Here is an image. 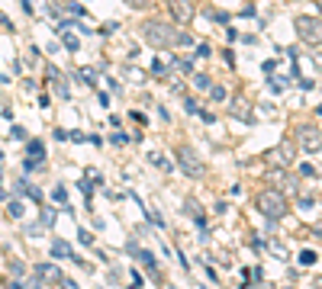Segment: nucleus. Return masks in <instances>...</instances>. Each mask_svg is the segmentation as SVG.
Segmentation results:
<instances>
[{"label":"nucleus","mask_w":322,"mask_h":289,"mask_svg":"<svg viewBox=\"0 0 322 289\" xmlns=\"http://www.w3.org/2000/svg\"><path fill=\"white\" fill-rule=\"evenodd\" d=\"M110 141H113V144H126V141H129V135H123V132H116V135H113Z\"/></svg>","instance_id":"obj_32"},{"label":"nucleus","mask_w":322,"mask_h":289,"mask_svg":"<svg viewBox=\"0 0 322 289\" xmlns=\"http://www.w3.org/2000/svg\"><path fill=\"white\" fill-rule=\"evenodd\" d=\"M78 241H81V244H90V241H93V235L87 232V228H78Z\"/></svg>","instance_id":"obj_21"},{"label":"nucleus","mask_w":322,"mask_h":289,"mask_svg":"<svg viewBox=\"0 0 322 289\" xmlns=\"http://www.w3.org/2000/svg\"><path fill=\"white\" fill-rule=\"evenodd\" d=\"M296 32L303 35V42L309 45H319V19L316 16H296Z\"/></svg>","instance_id":"obj_4"},{"label":"nucleus","mask_w":322,"mask_h":289,"mask_svg":"<svg viewBox=\"0 0 322 289\" xmlns=\"http://www.w3.org/2000/svg\"><path fill=\"white\" fill-rule=\"evenodd\" d=\"M148 161H151V164H158L161 171H174V167H171V161H168V158H161V154H148Z\"/></svg>","instance_id":"obj_15"},{"label":"nucleus","mask_w":322,"mask_h":289,"mask_svg":"<svg viewBox=\"0 0 322 289\" xmlns=\"http://www.w3.org/2000/svg\"><path fill=\"white\" fill-rule=\"evenodd\" d=\"M7 212H10V219H23V212H26V206H23L20 199H13V202L7 206Z\"/></svg>","instance_id":"obj_13"},{"label":"nucleus","mask_w":322,"mask_h":289,"mask_svg":"<svg viewBox=\"0 0 322 289\" xmlns=\"http://www.w3.org/2000/svg\"><path fill=\"white\" fill-rule=\"evenodd\" d=\"M55 222H58V212H55V209H42V225L52 228Z\"/></svg>","instance_id":"obj_14"},{"label":"nucleus","mask_w":322,"mask_h":289,"mask_svg":"<svg viewBox=\"0 0 322 289\" xmlns=\"http://www.w3.org/2000/svg\"><path fill=\"white\" fill-rule=\"evenodd\" d=\"M164 71H168V68H164L158 58H155V61H151V74H164Z\"/></svg>","instance_id":"obj_29"},{"label":"nucleus","mask_w":322,"mask_h":289,"mask_svg":"<svg viewBox=\"0 0 322 289\" xmlns=\"http://www.w3.org/2000/svg\"><path fill=\"white\" fill-rule=\"evenodd\" d=\"M126 4H129V7H136V10H145V7H148V0H126Z\"/></svg>","instance_id":"obj_31"},{"label":"nucleus","mask_w":322,"mask_h":289,"mask_svg":"<svg viewBox=\"0 0 322 289\" xmlns=\"http://www.w3.org/2000/svg\"><path fill=\"white\" fill-rule=\"evenodd\" d=\"M300 209H316V196H309V199L303 196V199H300Z\"/></svg>","instance_id":"obj_26"},{"label":"nucleus","mask_w":322,"mask_h":289,"mask_svg":"<svg viewBox=\"0 0 322 289\" xmlns=\"http://www.w3.org/2000/svg\"><path fill=\"white\" fill-rule=\"evenodd\" d=\"M300 263H303V267H313V263H316V251H303V254H300Z\"/></svg>","instance_id":"obj_16"},{"label":"nucleus","mask_w":322,"mask_h":289,"mask_svg":"<svg viewBox=\"0 0 322 289\" xmlns=\"http://www.w3.org/2000/svg\"><path fill=\"white\" fill-rule=\"evenodd\" d=\"M35 273H39V280H49V283H58V280H62V270H58L55 263H39V267H35Z\"/></svg>","instance_id":"obj_8"},{"label":"nucleus","mask_w":322,"mask_h":289,"mask_svg":"<svg viewBox=\"0 0 322 289\" xmlns=\"http://www.w3.org/2000/svg\"><path fill=\"white\" fill-rule=\"evenodd\" d=\"M52 199H55V202H65V199H68V193H65V187H55V193H52Z\"/></svg>","instance_id":"obj_22"},{"label":"nucleus","mask_w":322,"mask_h":289,"mask_svg":"<svg viewBox=\"0 0 322 289\" xmlns=\"http://www.w3.org/2000/svg\"><path fill=\"white\" fill-rule=\"evenodd\" d=\"M174 158H177V164H181V171H184L187 177L200 180V177L206 174V167H203V161H200V154H197L194 148H187V144H177V148H174Z\"/></svg>","instance_id":"obj_2"},{"label":"nucleus","mask_w":322,"mask_h":289,"mask_svg":"<svg viewBox=\"0 0 322 289\" xmlns=\"http://www.w3.org/2000/svg\"><path fill=\"white\" fill-rule=\"evenodd\" d=\"M210 100H213V103H222V100H225V87H213V90H210Z\"/></svg>","instance_id":"obj_18"},{"label":"nucleus","mask_w":322,"mask_h":289,"mask_svg":"<svg viewBox=\"0 0 322 289\" xmlns=\"http://www.w3.org/2000/svg\"><path fill=\"white\" fill-rule=\"evenodd\" d=\"M300 144H303L309 154H316V151H319V129H316V126H313V129L303 126V129H300Z\"/></svg>","instance_id":"obj_6"},{"label":"nucleus","mask_w":322,"mask_h":289,"mask_svg":"<svg viewBox=\"0 0 322 289\" xmlns=\"http://www.w3.org/2000/svg\"><path fill=\"white\" fill-rule=\"evenodd\" d=\"M52 254H55V257H71V260H78V254L71 251V244H68V241H62V238L52 241Z\"/></svg>","instance_id":"obj_10"},{"label":"nucleus","mask_w":322,"mask_h":289,"mask_svg":"<svg viewBox=\"0 0 322 289\" xmlns=\"http://www.w3.org/2000/svg\"><path fill=\"white\" fill-rule=\"evenodd\" d=\"M142 35L148 39L151 48H164V45H174L177 42V32L171 26H164V23H155V19H148L145 26H142Z\"/></svg>","instance_id":"obj_3"},{"label":"nucleus","mask_w":322,"mask_h":289,"mask_svg":"<svg viewBox=\"0 0 322 289\" xmlns=\"http://www.w3.org/2000/svg\"><path fill=\"white\" fill-rule=\"evenodd\" d=\"M58 286H62V289H78V283L68 280V276H62V280H58Z\"/></svg>","instance_id":"obj_27"},{"label":"nucleus","mask_w":322,"mask_h":289,"mask_svg":"<svg viewBox=\"0 0 322 289\" xmlns=\"http://www.w3.org/2000/svg\"><path fill=\"white\" fill-rule=\"evenodd\" d=\"M200 119H203V122H206V126H213V122H216V116H213V113H206V110H203V113H200Z\"/></svg>","instance_id":"obj_34"},{"label":"nucleus","mask_w":322,"mask_h":289,"mask_svg":"<svg viewBox=\"0 0 322 289\" xmlns=\"http://www.w3.org/2000/svg\"><path fill=\"white\" fill-rule=\"evenodd\" d=\"M232 110H235V116L242 119V122H255L252 113H248V103H245V100H235V103H232Z\"/></svg>","instance_id":"obj_12"},{"label":"nucleus","mask_w":322,"mask_h":289,"mask_svg":"<svg viewBox=\"0 0 322 289\" xmlns=\"http://www.w3.org/2000/svg\"><path fill=\"white\" fill-rule=\"evenodd\" d=\"M213 19H216V23H229V13H222V10H213V13H210Z\"/></svg>","instance_id":"obj_24"},{"label":"nucleus","mask_w":322,"mask_h":289,"mask_svg":"<svg viewBox=\"0 0 322 289\" xmlns=\"http://www.w3.org/2000/svg\"><path fill=\"white\" fill-rule=\"evenodd\" d=\"M300 174H303V177H313V180L319 177V171H316V164H303V167H300Z\"/></svg>","instance_id":"obj_20"},{"label":"nucleus","mask_w":322,"mask_h":289,"mask_svg":"<svg viewBox=\"0 0 322 289\" xmlns=\"http://www.w3.org/2000/svg\"><path fill=\"white\" fill-rule=\"evenodd\" d=\"M65 48H68V52H78V48H81L78 35H65Z\"/></svg>","instance_id":"obj_19"},{"label":"nucleus","mask_w":322,"mask_h":289,"mask_svg":"<svg viewBox=\"0 0 322 289\" xmlns=\"http://www.w3.org/2000/svg\"><path fill=\"white\" fill-rule=\"evenodd\" d=\"M283 87H287V80H277V77H274V80H271V90H274V93H280Z\"/></svg>","instance_id":"obj_28"},{"label":"nucleus","mask_w":322,"mask_h":289,"mask_svg":"<svg viewBox=\"0 0 322 289\" xmlns=\"http://www.w3.org/2000/svg\"><path fill=\"white\" fill-rule=\"evenodd\" d=\"M81 193H84V196H90V193H93V187L87 183V180H81Z\"/></svg>","instance_id":"obj_35"},{"label":"nucleus","mask_w":322,"mask_h":289,"mask_svg":"<svg viewBox=\"0 0 322 289\" xmlns=\"http://www.w3.org/2000/svg\"><path fill=\"white\" fill-rule=\"evenodd\" d=\"M268 158H271L274 164H283V167H287V164L293 161V144H280V148H274Z\"/></svg>","instance_id":"obj_7"},{"label":"nucleus","mask_w":322,"mask_h":289,"mask_svg":"<svg viewBox=\"0 0 322 289\" xmlns=\"http://www.w3.org/2000/svg\"><path fill=\"white\" fill-rule=\"evenodd\" d=\"M26 161H35V164L45 161V144L42 141H29L26 144Z\"/></svg>","instance_id":"obj_9"},{"label":"nucleus","mask_w":322,"mask_h":289,"mask_svg":"<svg viewBox=\"0 0 322 289\" xmlns=\"http://www.w3.org/2000/svg\"><path fill=\"white\" fill-rule=\"evenodd\" d=\"M258 212L268 215V219H283V215H287V199H283V193L264 190L258 196Z\"/></svg>","instance_id":"obj_1"},{"label":"nucleus","mask_w":322,"mask_h":289,"mask_svg":"<svg viewBox=\"0 0 322 289\" xmlns=\"http://www.w3.org/2000/svg\"><path fill=\"white\" fill-rule=\"evenodd\" d=\"M16 193H26L32 202H42V190H35L32 183H26V180H20V183H16Z\"/></svg>","instance_id":"obj_11"},{"label":"nucleus","mask_w":322,"mask_h":289,"mask_svg":"<svg viewBox=\"0 0 322 289\" xmlns=\"http://www.w3.org/2000/svg\"><path fill=\"white\" fill-rule=\"evenodd\" d=\"M7 199H10V193L4 190V183H0V202H7Z\"/></svg>","instance_id":"obj_36"},{"label":"nucleus","mask_w":322,"mask_h":289,"mask_svg":"<svg viewBox=\"0 0 322 289\" xmlns=\"http://www.w3.org/2000/svg\"><path fill=\"white\" fill-rule=\"evenodd\" d=\"M168 10L177 23H190L194 19V4L190 0H168Z\"/></svg>","instance_id":"obj_5"},{"label":"nucleus","mask_w":322,"mask_h":289,"mask_svg":"<svg viewBox=\"0 0 322 289\" xmlns=\"http://www.w3.org/2000/svg\"><path fill=\"white\" fill-rule=\"evenodd\" d=\"M194 84H197V87H200V90H206V87H213V80H210V74H197V77H194Z\"/></svg>","instance_id":"obj_17"},{"label":"nucleus","mask_w":322,"mask_h":289,"mask_svg":"<svg viewBox=\"0 0 322 289\" xmlns=\"http://www.w3.org/2000/svg\"><path fill=\"white\" fill-rule=\"evenodd\" d=\"M35 167H39V164H35V161H26V158H23V171H26V174H32V171H35Z\"/></svg>","instance_id":"obj_33"},{"label":"nucleus","mask_w":322,"mask_h":289,"mask_svg":"<svg viewBox=\"0 0 322 289\" xmlns=\"http://www.w3.org/2000/svg\"><path fill=\"white\" fill-rule=\"evenodd\" d=\"M174 68H181V71H184V74H190V71H194V61H190V58H184V61H177Z\"/></svg>","instance_id":"obj_23"},{"label":"nucleus","mask_w":322,"mask_h":289,"mask_svg":"<svg viewBox=\"0 0 322 289\" xmlns=\"http://www.w3.org/2000/svg\"><path fill=\"white\" fill-rule=\"evenodd\" d=\"M126 74L132 77V80H145V74H142V71H136V68H126Z\"/></svg>","instance_id":"obj_30"},{"label":"nucleus","mask_w":322,"mask_h":289,"mask_svg":"<svg viewBox=\"0 0 322 289\" xmlns=\"http://www.w3.org/2000/svg\"><path fill=\"white\" fill-rule=\"evenodd\" d=\"M81 77H84L87 84H97V74H93V71H90V68H84V71H81Z\"/></svg>","instance_id":"obj_25"}]
</instances>
